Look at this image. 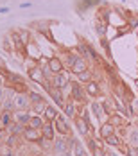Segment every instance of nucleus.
Returning a JSON list of instances; mask_svg holds the SVG:
<instances>
[{"label": "nucleus", "instance_id": "obj_1", "mask_svg": "<svg viewBox=\"0 0 138 156\" xmlns=\"http://www.w3.org/2000/svg\"><path fill=\"white\" fill-rule=\"evenodd\" d=\"M92 109H93V113H95V117H97V119H101V122L104 124V122H106V119H108V115H109L106 109H104V106H101V104L93 102V104H92Z\"/></svg>", "mask_w": 138, "mask_h": 156}, {"label": "nucleus", "instance_id": "obj_2", "mask_svg": "<svg viewBox=\"0 0 138 156\" xmlns=\"http://www.w3.org/2000/svg\"><path fill=\"white\" fill-rule=\"evenodd\" d=\"M23 136H25V140H29V142H40V140H41V136H40L38 129H34V127L25 129V131H23Z\"/></svg>", "mask_w": 138, "mask_h": 156}, {"label": "nucleus", "instance_id": "obj_3", "mask_svg": "<svg viewBox=\"0 0 138 156\" xmlns=\"http://www.w3.org/2000/svg\"><path fill=\"white\" fill-rule=\"evenodd\" d=\"M76 124H77V127H79V133H81V135H88V129L92 131V124H90L88 120H84V119H79V117H77Z\"/></svg>", "mask_w": 138, "mask_h": 156}, {"label": "nucleus", "instance_id": "obj_4", "mask_svg": "<svg viewBox=\"0 0 138 156\" xmlns=\"http://www.w3.org/2000/svg\"><path fill=\"white\" fill-rule=\"evenodd\" d=\"M111 135H115V126L111 124V122H104V124L101 126V136L102 138H108Z\"/></svg>", "mask_w": 138, "mask_h": 156}, {"label": "nucleus", "instance_id": "obj_5", "mask_svg": "<svg viewBox=\"0 0 138 156\" xmlns=\"http://www.w3.org/2000/svg\"><path fill=\"white\" fill-rule=\"evenodd\" d=\"M56 127H58V131L61 133V135H68L70 133V126L66 124V120L65 119H56Z\"/></svg>", "mask_w": 138, "mask_h": 156}, {"label": "nucleus", "instance_id": "obj_6", "mask_svg": "<svg viewBox=\"0 0 138 156\" xmlns=\"http://www.w3.org/2000/svg\"><path fill=\"white\" fill-rule=\"evenodd\" d=\"M86 94L88 95H93V97H97V95H101V88H99V84L97 83H86Z\"/></svg>", "mask_w": 138, "mask_h": 156}, {"label": "nucleus", "instance_id": "obj_7", "mask_svg": "<svg viewBox=\"0 0 138 156\" xmlns=\"http://www.w3.org/2000/svg\"><path fill=\"white\" fill-rule=\"evenodd\" d=\"M48 94H50V97H52L58 104H61L63 106V92H61V88H48Z\"/></svg>", "mask_w": 138, "mask_h": 156}, {"label": "nucleus", "instance_id": "obj_8", "mask_svg": "<svg viewBox=\"0 0 138 156\" xmlns=\"http://www.w3.org/2000/svg\"><path fill=\"white\" fill-rule=\"evenodd\" d=\"M48 68H50V72H54V74H59L63 68L61 61L58 59V58H50V61H48Z\"/></svg>", "mask_w": 138, "mask_h": 156}, {"label": "nucleus", "instance_id": "obj_9", "mask_svg": "<svg viewBox=\"0 0 138 156\" xmlns=\"http://www.w3.org/2000/svg\"><path fill=\"white\" fill-rule=\"evenodd\" d=\"M43 117H45L47 120H56V119H58V111L52 108V106H47V108L43 109Z\"/></svg>", "mask_w": 138, "mask_h": 156}, {"label": "nucleus", "instance_id": "obj_10", "mask_svg": "<svg viewBox=\"0 0 138 156\" xmlns=\"http://www.w3.org/2000/svg\"><path fill=\"white\" fill-rule=\"evenodd\" d=\"M72 97H74L76 101H83V99H84L83 90H81V86H79V84H72Z\"/></svg>", "mask_w": 138, "mask_h": 156}, {"label": "nucleus", "instance_id": "obj_11", "mask_svg": "<svg viewBox=\"0 0 138 156\" xmlns=\"http://www.w3.org/2000/svg\"><path fill=\"white\" fill-rule=\"evenodd\" d=\"M29 76H31V79H34L36 83H41V81H43V74H41V70H40V68H31Z\"/></svg>", "mask_w": 138, "mask_h": 156}, {"label": "nucleus", "instance_id": "obj_12", "mask_svg": "<svg viewBox=\"0 0 138 156\" xmlns=\"http://www.w3.org/2000/svg\"><path fill=\"white\" fill-rule=\"evenodd\" d=\"M66 84V79H65V76H63L61 72L59 74H56V77H54V86L56 88H61L63 90V86Z\"/></svg>", "mask_w": 138, "mask_h": 156}, {"label": "nucleus", "instance_id": "obj_13", "mask_svg": "<svg viewBox=\"0 0 138 156\" xmlns=\"http://www.w3.org/2000/svg\"><path fill=\"white\" fill-rule=\"evenodd\" d=\"M72 68H74V72H76V74H79V72H84V70H88V68H86V63H84V59H81V58H79V59L76 61V65H74Z\"/></svg>", "mask_w": 138, "mask_h": 156}, {"label": "nucleus", "instance_id": "obj_14", "mask_svg": "<svg viewBox=\"0 0 138 156\" xmlns=\"http://www.w3.org/2000/svg\"><path fill=\"white\" fill-rule=\"evenodd\" d=\"M72 149H74V154L76 156H84V149H83V145L79 142L72 140Z\"/></svg>", "mask_w": 138, "mask_h": 156}, {"label": "nucleus", "instance_id": "obj_15", "mask_svg": "<svg viewBox=\"0 0 138 156\" xmlns=\"http://www.w3.org/2000/svg\"><path fill=\"white\" fill-rule=\"evenodd\" d=\"M90 147H92V154L93 156H106V153H104L99 145H95V142H90Z\"/></svg>", "mask_w": 138, "mask_h": 156}, {"label": "nucleus", "instance_id": "obj_16", "mask_svg": "<svg viewBox=\"0 0 138 156\" xmlns=\"http://www.w3.org/2000/svg\"><path fill=\"white\" fill-rule=\"evenodd\" d=\"M43 136H45L47 140H50V138L54 136V129H52V126H50V124L43 126Z\"/></svg>", "mask_w": 138, "mask_h": 156}, {"label": "nucleus", "instance_id": "obj_17", "mask_svg": "<svg viewBox=\"0 0 138 156\" xmlns=\"http://www.w3.org/2000/svg\"><path fill=\"white\" fill-rule=\"evenodd\" d=\"M16 122L18 124H27V122H31V117L25 115V113H16Z\"/></svg>", "mask_w": 138, "mask_h": 156}, {"label": "nucleus", "instance_id": "obj_18", "mask_svg": "<svg viewBox=\"0 0 138 156\" xmlns=\"http://www.w3.org/2000/svg\"><path fill=\"white\" fill-rule=\"evenodd\" d=\"M27 106H29V102H27V99H25V97H23V95H18V97H16V108H27Z\"/></svg>", "mask_w": 138, "mask_h": 156}, {"label": "nucleus", "instance_id": "obj_19", "mask_svg": "<svg viewBox=\"0 0 138 156\" xmlns=\"http://www.w3.org/2000/svg\"><path fill=\"white\" fill-rule=\"evenodd\" d=\"M77 76H79V79H81V81H84V83H90V81H92V72H90V70L79 72Z\"/></svg>", "mask_w": 138, "mask_h": 156}, {"label": "nucleus", "instance_id": "obj_20", "mask_svg": "<svg viewBox=\"0 0 138 156\" xmlns=\"http://www.w3.org/2000/svg\"><path fill=\"white\" fill-rule=\"evenodd\" d=\"M104 140H106L109 145H113V147H117V145H120V144H122V142H120V138H119V136H115V135L108 136V138H104Z\"/></svg>", "mask_w": 138, "mask_h": 156}, {"label": "nucleus", "instance_id": "obj_21", "mask_svg": "<svg viewBox=\"0 0 138 156\" xmlns=\"http://www.w3.org/2000/svg\"><path fill=\"white\" fill-rule=\"evenodd\" d=\"M31 127L34 129H40V127H43V122H41V119H38V117H31Z\"/></svg>", "mask_w": 138, "mask_h": 156}, {"label": "nucleus", "instance_id": "obj_22", "mask_svg": "<svg viewBox=\"0 0 138 156\" xmlns=\"http://www.w3.org/2000/svg\"><path fill=\"white\" fill-rule=\"evenodd\" d=\"M66 149H68V145H66V142H65V140H58V142H56V151L65 153Z\"/></svg>", "mask_w": 138, "mask_h": 156}, {"label": "nucleus", "instance_id": "obj_23", "mask_svg": "<svg viewBox=\"0 0 138 156\" xmlns=\"http://www.w3.org/2000/svg\"><path fill=\"white\" fill-rule=\"evenodd\" d=\"M9 120H11L9 113H7V111H4V113L0 115V126H9Z\"/></svg>", "mask_w": 138, "mask_h": 156}, {"label": "nucleus", "instance_id": "obj_24", "mask_svg": "<svg viewBox=\"0 0 138 156\" xmlns=\"http://www.w3.org/2000/svg\"><path fill=\"white\" fill-rule=\"evenodd\" d=\"M65 113H66L68 117H76V111H74V104H72V102L65 104Z\"/></svg>", "mask_w": 138, "mask_h": 156}, {"label": "nucleus", "instance_id": "obj_25", "mask_svg": "<svg viewBox=\"0 0 138 156\" xmlns=\"http://www.w3.org/2000/svg\"><path fill=\"white\" fill-rule=\"evenodd\" d=\"M22 129H23L22 124H9V131H11V135H18Z\"/></svg>", "mask_w": 138, "mask_h": 156}, {"label": "nucleus", "instance_id": "obj_26", "mask_svg": "<svg viewBox=\"0 0 138 156\" xmlns=\"http://www.w3.org/2000/svg\"><path fill=\"white\" fill-rule=\"evenodd\" d=\"M29 99H31L32 102H43V97L38 95L36 92H31V94H29Z\"/></svg>", "mask_w": 138, "mask_h": 156}, {"label": "nucleus", "instance_id": "obj_27", "mask_svg": "<svg viewBox=\"0 0 138 156\" xmlns=\"http://www.w3.org/2000/svg\"><path fill=\"white\" fill-rule=\"evenodd\" d=\"M109 122H111L113 126L122 124V117H119V115H111V117H109Z\"/></svg>", "mask_w": 138, "mask_h": 156}, {"label": "nucleus", "instance_id": "obj_28", "mask_svg": "<svg viewBox=\"0 0 138 156\" xmlns=\"http://www.w3.org/2000/svg\"><path fill=\"white\" fill-rule=\"evenodd\" d=\"M16 142H18V135H11V136L7 138V145H9V147H15Z\"/></svg>", "mask_w": 138, "mask_h": 156}, {"label": "nucleus", "instance_id": "obj_29", "mask_svg": "<svg viewBox=\"0 0 138 156\" xmlns=\"http://www.w3.org/2000/svg\"><path fill=\"white\" fill-rule=\"evenodd\" d=\"M127 156H138V147L131 145V147L127 149Z\"/></svg>", "mask_w": 138, "mask_h": 156}, {"label": "nucleus", "instance_id": "obj_30", "mask_svg": "<svg viewBox=\"0 0 138 156\" xmlns=\"http://www.w3.org/2000/svg\"><path fill=\"white\" fill-rule=\"evenodd\" d=\"M131 142L138 144V129H133V133H131Z\"/></svg>", "mask_w": 138, "mask_h": 156}, {"label": "nucleus", "instance_id": "obj_31", "mask_svg": "<svg viewBox=\"0 0 138 156\" xmlns=\"http://www.w3.org/2000/svg\"><path fill=\"white\" fill-rule=\"evenodd\" d=\"M97 32H99V34H101V36H102V34H104V27H102V25H101V23H99V25H97Z\"/></svg>", "mask_w": 138, "mask_h": 156}, {"label": "nucleus", "instance_id": "obj_32", "mask_svg": "<svg viewBox=\"0 0 138 156\" xmlns=\"http://www.w3.org/2000/svg\"><path fill=\"white\" fill-rule=\"evenodd\" d=\"M136 129H138V126H136Z\"/></svg>", "mask_w": 138, "mask_h": 156}, {"label": "nucleus", "instance_id": "obj_33", "mask_svg": "<svg viewBox=\"0 0 138 156\" xmlns=\"http://www.w3.org/2000/svg\"><path fill=\"white\" fill-rule=\"evenodd\" d=\"M0 84H2V83H0Z\"/></svg>", "mask_w": 138, "mask_h": 156}]
</instances>
